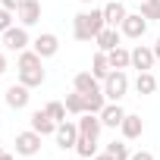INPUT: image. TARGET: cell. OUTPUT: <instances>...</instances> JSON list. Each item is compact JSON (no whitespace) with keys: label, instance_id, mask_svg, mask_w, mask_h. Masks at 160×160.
<instances>
[{"label":"cell","instance_id":"1","mask_svg":"<svg viewBox=\"0 0 160 160\" xmlns=\"http://www.w3.org/2000/svg\"><path fill=\"white\" fill-rule=\"evenodd\" d=\"M104 28H107L104 10H88V13H78V16L72 19V35H75V41H94Z\"/></svg>","mask_w":160,"mask_h":160},{"label":"cell","instance_id":"2","mask_svg":"<svg viewBox=\"0 0 160 160\" xmlns=\"http://www.w3.org/2000/svg\"><path fill=\"white\" fill-rule=\"evenodd\" d=\"M129 91V75L122 72V69H113L107 78H104V94L113 101V104H119V98Z\"/></svg>","mask_w":160,"mask_h":160},{"label":"cell","instance_id":"3","mask_svg":"<svg viewBox=\"0 0 160 160\" xmlns=\"http://www.w3.org/2000/svg\"><path fill=\"white\" fill-rule=\"evenodd\" d=\"M41 138H44V135H38L35 129L19 132V135H16V154H22V157H35V154L41 151Z\"/></svg>","mask_w":160,"mask_h":160},{"label":"cell","instance_id":"4","mask_svg":"<svg viewBox=\"0 0 160 160\" xmlns=\"http://www.w3.org/2000/svg\"><path fill=\"white\" fill-rule=\"evenodd\" d=\"M3 44H7L10 50H16V53H19V50H25V47L32 44L28 28H25V25H13V28H7V32H3Z\"/></svg>","mask_w":160,"mask_h":160},{"label":"cell","instance_id":"5","mask_svg":"<svg viewBox=\"0 0 160 160\" xmlns=\"http://www.w3.org/2000/svg\"><path fill=\"white\" fill-rule=\"evenodd\" d=\"M32 88H25L22 82L19 85H10L7 88V94H3V101H7V107L10 110H25L28 107V101H32V94H28Z\"/></svg>","mask_w":160,"mask_h":160},{"label":"cell","instance_id":"6","mask_svg":"<svg viewBox=\"0 0 160 160\" xmlns=\"http://www.w3.org/2000/svg\"><path fill=\"white\" fill-rule=\"evenodd\" d=\"M119 32H122L126 38H144V32H148V19H144L141 13H129V16L122 19Z\"/></svg>","mask_w":160,"mask_h":160},{"label":"cell","instance_id":"7","mask_svg":"<svg viewBox=\"0 0 160 160\" xmlns=\"http://www.w3.org/2000/svg\"><path fill=\"white\" fill-rule=\"evenodd\" d=\"M32 50H35L38 57L47 60V57H53V53L60 50V38H57L53 32H44V35H38V38L32 41Z\"/></svg>","mask_w":160,"mask_h":160},{"label":"cell","instance_id":"8","mask_svg":"<svg viewBox=\"0 0 160 160\" xmlns=\"http://www.w3.org/2000/svg\"><path fill=\"white\" fill-rule=\"evenodd\" d=\"M53 138H57V144L63 148V151H69V148H75V141H78V126L75 122H60L57 126V132H53Z\"/></svg>","mask_w":160,"mask_h":160},{"label":"cell","instance_id":"9","mask_svg":"<svg viewBox=\"0 0 160 160\" xmlns=\"http://www.w3.org/2000/svg\"><path fill=\"white\" fill-rule=\"evenodd\" d=\"M75 126H78V135H85V138H98L101 129H104V122H101L98 113H82Z\"/></svg>","mask_w":160,"mask_h":160},{"label":"cell","instance_id":"10","mask_svg":"<svg viewBox=\"0 0 160 160\" xmlns=\"http://www.w3.org/2000/svg\"><path fill=\"white\" fill-rule=\"evenodd\" d=\"M154 47H144V44H138V47H132V66L138 69V72H151V66H154Z\"/></svg>","mask_w":160,"mask_h":160},{"label":"cell","instance_id":"11","mask_svg":"<svg viewBox=\"0 0 160 160\" xmlns=\"http://www.w3.org/2000/svg\"><path fill=\"white\" fill-rule=\"evenodd\" d=\"M16 13H19V22H22L25 28H32V25L41 19V0H22V7H19Z\"/></svg>","mask_w":160,"mask_h":160},{"label":"cell","instance_id":"12","mask_svg":"<svg viewBox=\"0 0 160 160\" xmlns=\"http://www.w3.org/2000/svg\"><path fill=\"white\" fill-rule=\"evenodd\" d=\"M119 38H122V32H119V28H113V25H107V28L94 38V44H98V50L110 53L113 47H119Z\"/></svg>","mask_w":160,"mask_h":160},{"label":"cell","instance_id":"13","mask_svg":"<svg viewBox=\"0 0 160 160\" xmlns=\"http://www.w3.org/2000/svg\"><path fill=\"white\" fill-rule=\"evenodd\" d=\"M57 126H60V122H57V119H50V116H47V110H35V113H32V129H35L38 135H53V132H57Z\"/></svg>","mask_w":160,"mask_h":160},{"label":"cell","instance_id":"14","mask_svg":"<svg viewBox=\"0 0 160 160\" xmlns=\"http://www.w3.org/2000/svg\"><path fill=\"white\" fill-rule=\"evenodd\" d=\"M72 88L82 94H94V91H101V78H94V72H78L72 78Z\"/></svg>","mask_w":160,"mask_h":160},{"label":"cell","instance_id":"15","mask_svg":"<svg viewBox=\"0 0 160 160\" xmlns=\"http://www.w3.org/2000/svg\"><path fill=\"white\" fill-rule=\"evenodd\" d=\"M122 119H126V110H122L119 104H107V107L101 110V122H104V126H110V129H119V126H122Z\"/></svg>","mask_w":160,"mask_h":160},{"label":"cell","instance_id":"16","mask_svg":"<svg viewBox=\"0 0 160 160\" xmlns=\"http://www.w3.org/2000/svg\"><path fill=\"white\" fill-rule=\"evenodd\" d=\"M129 13H126V7L119 3V0H107V7H104V19H107V25H122V19H126Z\"/></svg>","mask_w":160,"mask_h":160},{"label":"cell","instance_id":"17","mask_svg":"<svg viewBox=\"0 0 160 160\" xmlns=\"http://www.w3.org/2000/svg\"><path fill=\"white\" fill-rule=\"evenodd\" d=\"M122 135L132 141V138H141V132H144V122H141V116H135V113H126V119H122Z\"/></svg>","mask_w":160,"mask_h":160},{"label":"cell","instance_id":"18","mask_svg":"<svg viewBox=\"0 0 160 160\" xmlns=\"http://www.w3.org/2000/svg\"><path fill=\"white\" fill-rule=\"evenodd\" d=\"M107 60H110L113 69H129V66H132V50H126V47L119 44V47H113V50L107 53Z\"/></svg>","mask_w":160,"mask_h":160},{"label":"cell","instance_id":"19","mask_svg":"<svg viewBox=\"0 0 160 160\" xmlns=\"http://www.w3.org/2000/svg\"><path fill=\"white\" fill-rule=\"evenodd\" d=\"M19 82L25 88H41L44 85V66H38V69H19Z\"/></svg>","mask_w":160,"mask_h":160},{"label":"cell","instance_id":"20","mask_svg":"<svg viewBox=\"0 0 160 160\" xmlns=\"http://www.w3.org/2000/svg\"><path fill=\"white\" fill-rule=\"evenodd\" d=\"M91 72H94V78H101V82L113 72V66H110V60H107V53H104V50H98V53H94V60H91Z\"/></svg>","mask_w":160,"mask_h":160},{"label":"cell","instance_id":"21","mask_svg":"<svg viewBox=\"0 0 160 160\" xmlns=\"http://www.w3.org/2000/svg\"><path fill=\"white\" fill-rule=\"evenodd\" d=\"M104 107H107V94H104V88L94 91V94H85V113H98V116H101Z\"/></svg>","mask_w":160,"mask_h":160},{"label":"cell","instance_id":"22","mask_svg":"<svg viewBox=\"0 0 160 160\" xmlns=\"http://www.w3.org/2000/svg\"><path fill=\"white\" fill-rule=\"evenodd\" d=\"M63 104H66V110H69L72 116H82V113H85V94H82V91L66 94V101H63Z\"/></svg>","mask_w":160,"mask_h":160},{"label":"cell","instance_id":"23","mask_svg":"<svg viewBox=\"0 0 160 160\" xmlns=\"http://www.w3.org/2000/svg\"><path fill=\"white\" fill-rule=\"evenodd\" d=\"M135 91H138V94H154V91H157V78H154L151 72H138V78H135Z\"/></svg>","mask_w":160,"mask_h":160},{"label":"cell","instance_id":"24","mask_svg":"<svg viewBox=\"0 0 160 160\" xmlns=\"http://www.w3.org/2000/svg\"><path fill=\"white\" fill-rule=\"evenodd\" d=\"M75 154H78V157H94V154H98V138L78 135V141H75Z\"/></svg>","mask_w":160,"mask_h":160},{"label":"cell","instance_id":"25","mask_svg":"<svg viewBox=\"0 0 160 160\" xmlns=\"http://www.w3.org/2000/svg\"><path fill=\"white\" fill-rule=\"evenodd\" d=\"M41 60H44V57H38L35 50H28V47H25V50H19V63H16V66H19V69H38V66H41Z\"/></svg>","mask_w":160,"mask_h":160},{"label":"cell","instance_id":"26","mask_svg":"<svg viewBox=\"0 0 160 160\" xmlns=\"http://www.w3.org/2000/svg\"><path fill=\"white\" fill-rule=\"evenodd\" d=\"M44 110H47V116H50V119H57V122H63V119H66V113H69L63 101H50Z\"/></svg>","mask_w":160,"mask_h":160},{"label":"cell","instance_id":"27","mask_svg":"<svg viewBox=\"0 0 160 160\" xmlns=\"http://www.w3.org/2000/svg\"><path fill=\"white\" fill-rule=\"evenodd\" d=\"M107 154H113L116 160H129V157H132V151H129L126 141H110V144H107Z\"/></svg>","mask_w":160,"mask_h":160},{"label":"cell","instance_id":"28","mask_svg":"<svg viewBox=\"0 0 160 160\" xmlns=\"http://www.w3.org/2000/svg\"><path fill=\"white\" fill-rule=\"evenodd\" d=\"M141 16L144 19H160V0H141Z\"/></svg>","mask_w":160,"mask_h":160},{"label":"cell","instance_id":"29","mask_svg":"<svg viewBox=\"0 0 160 160\" xmlns=\"http://www.w3.org/2000/svg\"><path fill=\"white\" fill-rule=\"evenodd\" d=\"M7 28H13V13L7 7H0V35H3Z\"/></svg>","mask_w":160,"mask_h":160},{"label":"cell","instance_id":"30","mask_svg":"<svg viewBox=\"0 0 160 160\" xmlns=\"http://www.w3.org/2000/svg\"><path fill=\"white\" fill-rule=\"evenodd\" d=\"M129 160H157V157H154L151 151H135V154H132Z\"/></svg>","mask_w":160,"mask_h":160},{"label":"cell","instance_id":"31","mask_svg":"<svg viewBox=\"0 0 160 160\" xmlns=\"http://www.w3.org/2000/svg\"><path fill=\"white\" fill-rule=\"evenodd\" d=\"M0 7H7L10 13H16V10L22 7V0H0Z\"/></svg>","mask_w":160,"mask_h":160},{"label":"cell","instance_id":"32","mask_svg":"<svg viewBox=\"0 0 160 160\" xmlns=\"http://www.w3.org/2000/svg\"><path fill=\"white\" fill-rule=\"evenodd\" d=\"M94 160H116V157H113V154H107V151H104V154H94Z\"/></svg>","mask_w":160,"mask_h":160},{"label":"cell","instance_id":"33","mask_svg":"<svg viewBox=\"0 0 160 160\" xmlns=\"http://www.w3.org/2000/svg\"><path fill=\"white\" fill-rule=\"evenodd\" d=\"M3 72H7V57L0 53V75H3Z\"/></svg>","mask_w":160,"mask_h":160},{"label":"cell","instance_id":"34","mask_svg":"<svg viewBox=\"0 0 160 160\" xmlns=\"http://www.w3.org/2000/svg\"><path fill=\"white\" fill-rule=\"evenodd\" d=\"M154 57L160 60V38H157V44H154Z\"/></svg>","mask_w":160,"mask_h":160},{"label":"cell","instance_id":"35","mask_svg":"<svg viewBox=\"0 0 160 160\" xmlns=\"http://www.w3.org/2000/svg\"><path fill=\"white\" fill-rule=\"evenodd\" d=\"M0 160H13V154H7V151H3V157H0Z\"/></svg>","mask_w":160,"mask_h":160},{"label":"cell","instance_id":"36","mask_svg":"<svg viewBox=\"0 0 160 160\" xmlns=\"http://www.w3.org/2000/svg\"><path fill=\"white\" fill-rule=\"evenodd\" d=\"M0 44H3V35H0Z\"/></svg>","mask_w":160,"mask_h":160},{"label":"cell","instance_id":"37","mask_svg":"<svg viewBox=\"0 0 160 160\" xmlns=\"http://www.w3.org/2000/svg\"><path fill=\"white\" fill-rule=\"evenodd\" d=\"M82 3H91V0H82Z\"/></svg>","mask_w":160,"mask_h":160},{"label":"cell","instance_id":"38","mask_svg":"<svg viewBox=\"0 0 160 160\" xmlns=\"http://www.w3.org/2000/svg\"><path fill=\"white\" fill-rule=\"evenodd\" d=\"M0 157H3V151H0Z\"/></svg>","mask_w":160,"mask_h":160}]
</instances>
